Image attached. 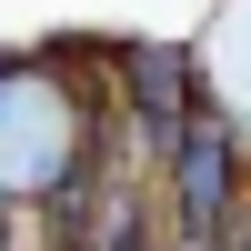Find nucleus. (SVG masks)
<instances>
[{
  "label": "nucleus",
  "instance_id": "nucleus-3",
  "mask_svg": "<svg viewBox=\"0 0 251 251\" xmlns=\"http://www.w3.org/2000/svg\"><path fill=\"white\" fill-rule=\"evenodd\" d=\"M0 221H10V191H0ZM0 251H10V231H0Z\"/></svg>",
  "mask_w": 251,
  "mask_h": 251
},
{
  "label": "nucleus",
  "instance_id": "nucleus-2",
  "mask_svg": "<svg viewBox=\"0 0 251 251\" xmlns=\"http://www.w3.org/2000/svg\"><path fill=\"white\" fill-rule=\"evenodd\" d=\"M131 80H141V131L171 151L191 131V111H181V50H131Z\"/></svg>",
  "mask_w": 251,
  "mask_h": 251
},
{
  "label": "nucleus",
  "instance_id": "nucleus-4",
  "mask_svg": "<svg viewBox=\"0 0 251 251\" xmlns=\"http://www.w3.org/2000/svg\"><path fill=\"white\" fill-rule=\"evenodd\" d=\"M111 251H131V221H121V231H111Z\"/></svg>",
  "mask_w": 251,
  "mask_h": 251
},
{
  "label": "nucleus",
  "instance_id": "nucleus-1",
  "mask_svg": "<svg viewBox=\"0 0 251 251\" xmlns=\"http://www.w3.org/2000/svg\"><path fill=\"white\" fill-rule=\"evenodd\" d=\"M171 211L191 241L221 231V211H231V131L221 121H191V131L171 141Z\"/></svg>",
  "mask_w": 251,
  "mask_h": 251
}]
</instances>
